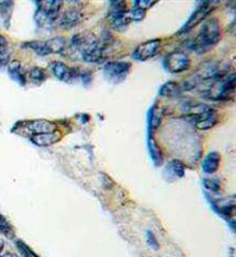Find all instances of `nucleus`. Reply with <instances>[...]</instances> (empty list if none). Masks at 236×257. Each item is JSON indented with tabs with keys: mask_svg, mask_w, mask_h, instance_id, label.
Masks as SVG:
<instances>
[{
	"mask_svg": "<svg viewBox=\"0 0 236 257\" xmlns=\"http://www.w3.org/2000/svg\"><path fill=\"white\" fill-rule=\"evenodd\" d=\"M221 39V26L216 18L206 20L196 39L189 42L188 48L198 54H204L214 47Z\"/></svg>",
	"mask_w": 236,
	"mask_h": 257,
	"instance_id": "obj_1",
	"label": "nucleus"
},
{
	"mask_svg": "<svg viewBox=\"0 0 236 257\" xmlns=\"http://www.w3.org/2000/svg\"><path fill=\"white\" fill-rule=\"evenodd\" d=\"M126 3L118 2L111 4V11L108 14V23L112 29L117 31H123L127 28L132 21L129 20L127 14Z\"/></svg>",
	"mask_w": 236,
	"mask_h": 257,
	"instance_id": "obj_2",
	"label": "nucleus"
},
{
	"mask_svg": "<svg viewBox=\"0 0 236 257\" xmlns=\"http://www.w3.org/2000/svg\"><path fill=\"white\" fill-rule=\"evenodd\" d=\"M132 63L127 61H109L104 66V75L111 83H121L129 74Z\"/></svg>",
	"mask_w": 236,
	"mask_h": 257,
	"instance_id": "obj_3",
	"label": "nucleus"
},
{
	"mask_svg": "<svg viewBox=\"0 0 236 257\" xmlns=\"http://www.w3.org/2000/svg\"><path fill=\"white\" fill-rule=\"evenodd\" d=\"M190 67V58L185 52L174 51L169 53L164 59V68L172 74H177L188 70Z\"/></svg>",
	"mask_w": 236,
	"mask_h": 257,
	"instance_id": "obj_4",
	"label": "nucleus"
},
{
	"mask_svg": "<svg viewBox=\"0 0 236 257\" xmlns=\"http://www.w3.org/2000/svg\"><path fill=\"white\" fill-rule=\"evenodd\" d=\"M161 46L160 39H153L138 45L133 53V58L137 61H146L158 54Z\"/></svg>",
	"mask_w": 236,
	"mask_h": 257,
	"instance_id": "obj_5",
	"label": "nucleus"
},
{
	"mask_svg": "<svg viewBox=\"0 0 236 257\" xmlns=\"http://www.w3.org/2000/svg\"><path fill=\"white\" fill-rule=\"evenodd\" d=\"M106 48V43L104 41H99L95 38L92 39L89 44L81 51V57L84 61L89 63H95L102 60L104 57Z\"/></svg>",
	"mask_w": 236,
	"mask_h": 257,
	"instance_id": "obj_6",
	"label": "nucleus"
},
{
	"mask_svg": "<svg viewBox=\"0 0 236 257\" xmlns=\"http://www.w3.org/2000/svg\"><path fill=\"white\" fill-rule=\"evenodd\" d=\"M211 9L213 8L210 7V3H201L200 6L190 15L189 20L185 23V25L180 30V34H186V32H188L196 26H198L199 24H201L207 18Z\"/></svg>",
	"mask_w": 236,
	"mask_h": 257,
	"instance_id": "obj_7",
	"label": "nucleus"
},
{
	"mask_svg": "<svg viewBox=\"0 0 236 257\" xmlns=\"http://www.w3.org/2000/svg\"><path fill=\"white\" fill-rule=\"evenodd\" d=\"M190 122H193L200 130H208L218 122V114L215 109L208 108L205 111L197 115H189L187 117Z\"/></svg>",
	"mask_w": 236,
	"mask_h": 257,
	"instance_id": "obj_8",
	"label": "nucleus"
},
{
	"mask_svg": "<svg viewBox=\"0 0 236 257\" xmlns=\"http://www.w3.org/2000/svg\"><path fill=\"white\" fill-rule=\"evenodd\" d=\"M21 125L23 130L31 134V136L41 133L54 132L56 127L55 124L48 120H31V121L21 123Z\"/></svg>",
	"mask_w": 236,
	"mask_h": 257,
	"instance_id": "obj_9",
	"label": "nucleus"
},
{
	"mask_svg": "<svg viewBox=\"0 0 236 257\" xmlns=\"http://www.w3.org/2000/svg\"><path fill=\"white\" fill-rule=\"evenodd\" d=\"M54 75L62 82H71L73 78L79 76V72L74 68H69L66 63L55 61L51 64Z\"/></svg>",
	"mask_w": 236,
	"mask_h": 257,
	"instance_id": "obj_10",
	"label": "nucleus"
},
{
	"mask_svg": "<svg viewBox=\"0 0 236 257\" xmlns=\"http://www.w3.org/2000/svg\"><path fill=\"white\" fill-rule=\"evenodd\" d=\"M186 172L185 164L180 160H172L165 166L164 177L168 181H175L184 177Z\"/></svg>",
	"mask_w": 236,
	"mask_h": 257,
	"instance_id": "obj_11",
	"label": "nucleus"
},
{
	"mask_svg": "<svg viewBox=\"0 0 236 257\" xmlns=\"http://www.w3.org/2000/svg\"><path fill=\"white\" fill-rule=\"evenodd\" d=\"M61 140V134L59 132H47L31 136V142L39 147H48L58 143Z\"/></svg>",
	"mask_w": 236,
	"mask_h": 257,
	"instance_id": "obj_12",
	"label": "nucleus"
},
{
	"mask_svg": "<svg viewBox=\"0 0 236 257\" xmlns=\"http://www.w3.org/2000/svg\"><path fill=\"white\" fill-rule=\"evenodd\" d=\"M220 162H221L220 154L217 151H211L208 155H206L204 160H203L202 170L207 175L215 174L218 171L219 166H220Z\"/></svg>",
	"mask_w": 236,
	"mask_h": 257,
	"instance_id": "obj_13",
	"label": "nucleus"
},
{
	"mask_svg": "<svg viewBox=\"0 0 236 257\" xmlns=\"http://www.w3.org/2000/svg\"><path fill=\"white\" fill-rule=\"evenodd\" d=\"M164 111L158 105V103H155L154 105L150 108L148 112V132L149 135H153V132L156 130V128L161 123V118Z\"/></svg>",
	"mask_w": 236,
	"mask_h": 257,
	"instance_id": "obj_14",
	"label": "nucleus"
},
{
	"mask_svg": "<svg viewBox=\"0 0 236 257\" xmlns=\"http://www.w3.org/2000/svg\"><path fill=\"white\" fill-rule=\"evenodd\" d=\"M81 21H83V14H81V12L76 9H72L61 16L60 27L69 29L76 26Z\"/></svg>",
	"mask_w": 236,
	"mask_h": 257,
	"instance_id": "obj_15",
	"label": "nucleus"
},
{
	"mask_svg": "<svg viewBox=\"0 0 236 257\" xmlns=\"http://www.w3.org/2000/svg\"><path fill=\"white\" fill-rule=\"evenodd\" d=\"M8 72H9V75L12 77V79H14L15 82H18L20 85L24 86L26 84V79H27L26 71L23 68L22 63L20 61H12L9 64Z\"/></svg>",
	"mask_w": 236,
	"mask_h": 257,
	"instance_id": "obj_16",
	"label": "nucleus"
},
{
	"mask_svg": "<svg viewBox=\"0 0 236 257\" xmlns=\"http://www.w3.org/2000/svg\"><path fill=\"white\" fill-rule=\"evenodd\" d=\"M62 5L63 4L61 2H53V0H51V2L38 3L40 9L43 10L54 22L58 20Z\"/></svg>",
	"mask_w": 236,
	"mask_h": 257,
	"instance_id": "obj_17",
	"label": "nucleus"
},
{
	"mask_svg": "<svg viewBox=\"0 0 236 257\" xmlns=\"http://www.w3.org/2000/svg\"><path fill=\"white\" fill-rule=\"evenodd\" d=\"M148 148H149L150 156L153 160L154 164H155L156 166L161 165L162 160H164V157H162L161 149L158 146V144L155 141V139L153 138V135H149V138H148Z\"/></svg>",
	"mask_w": 236,
	"mask_h": 257,
	"instance_id": "obj_18",
	"label": "nucleus"
},
{
	"mask_svg": "<svg viewBox=\"0 0 236 257\" xmlns=\"http://www.w3.org/2000/svg\"><path fill=\"white\" fill-rule=\"evenodd\" d=\"M50 54L63 53L67 47V40L62 37H55L45 42Z\"/></svg>",
	"mask_w": 236,
	"mask_h": 257,
	"instance_id": "obj_19",
	"label": "nucleus"
},
{
	"mask_svg": "<svg viewBox=\"0 0 236 257\" xmlns=\"http://www.w3.org/2000/svg\"><path fill=\"white\" fill-rule=\"evenodd\" d=\"M182 88L175 82H168L165 85H162L159 94L161 96H165V98H175V96H178L181 94Z\"/></svg>",
	"mask_w": 236,
	"mask_h": 257,
	"instance_id": "obj_20",
	"label": "nucleus"
},
{
	"mask_svg": "<svg viewBox=\"0 0 236 257\" xmlns=\"http://www.w3.org/2000/svg\"><path fill=\"white\" fill-rule=\"evenodd\" d=\"M35 20L40 27L46 28V29L53 28L55 24V22L50 18V16H48L43 10H41L40 8H38V10L35 14Z\"/></svg>",
	"mask_w": 236,
	"mask_h": 257,
	"instance_id": "obj_21",
	"label": "nucleus"
},
{
	"mask_svg": "<svg viewBox=\"0 0 236 257\" xmlns=\"http://www.w3.org/2000/svg\"><path fill=\"white\" fill-rule=\"evenodd\" d=\"M11 58V50L8 40L0 35V64H7Z\"/></svg>",
	"mask_w": 236,
	"mask_h": 257,
	"instance_id": "obj_22",
	"label": "nucleus"
},
{
	"mask_svg": "<svg viewBox=\"0 0 236 257\" xmlns=\"http://www.w3.org/2000/svg\"><path fill=\"white\" fill-rule=\"evenodd\" d=\"M25 46L30 48V50H32V51H34L35 53H37L40 56L51 55L50 52H48V48H47L45 42H42V41H31V42H26Z\"/></svg>",
	"mask_w": 236,
	"mask_h": 257,
	"instance_id": "obj_23",
	"label": "nucleus"
},
{
	"mask_svg": "<svg viewBox=\"0 0 236 257\" xmlns=\"http://www.w3.org/2000/svg\"><path fill=\"white\" fill-rule=\"evenodd\" d=\"M29 77L32 80V82L35 83H42L46 79L47 75H46V72L45 70H43L42 68H39V67H35V68H31L29 71Z\"/></svg>",
	"mask_w": 236,
	"mask_h": 257,
	"instance_id": "obj_24",
	"label": "nucleus"
},
{
	"mask_svg": "<svg viewBox=\"0 0 236 257\" xmlns=\"http://www.w3.org/2000/svg\"><path fill=\"white\" fill-rule=\"evenodd\" d=\"M203 186L210 192H219L221 189V182L215 178H205L203 180Z\"/></svg>",
	"mask_w": 236,
	"mask_h": 257,
	"instance_id": "obj_25",
	"label": "nucleus"
},
{
	"mask_svg": "<svg viewBox=\"0 0 236 257\" xmlns=\"http://www.w3.org/2000/svg\"><path fill=\"white\" fill-rule=\"evenodd\" d=\"M15 244L24 257H39V255H37L25 242H23L22 240H16Z\"/></svg>",
	"mask_w": 236,
	"mask_h": 257,
	"instance_id": "obj_26",
	"label": "nucleus"
},
{
	"mask_svg": "<svg viewBox=\"0 0 236 257\" xmlns=\"http://www.w3.org/2000/svg\"><path fill=\"white\" fill-rule=\"evenodd\" d=\"M0 232L6 235L7 237H11L13 235V229L10 223L8 222L2 214H0Z\"/></svg>",
	"mask_w": 236,
	"mask_h": 257,
	"instance_id": "obj_27",
	"label": "nucleus"
},
{
	"mask_svg": "<svg viewBox=\"0 0 236 257\" xmlns=\"http://www.w3.org/2000/svg\"><path fill=\"white\" fill-rule=\"evenodd\" d=\"M146 243H148V245L154 251H157L159 248V243L157 241V238L155 235L153 234L152 230L146 231Z\"/></svg>",
	"mask_w": 236,
	"mask_h": 257,
	"instance_id": "obj_28",
	"label": "nucleus"
},
{
	"mask_svg": "<svg viewBox=\"0 0 236 257\" xmlns=\"http://www.w3.org/2000/svg\"><path fill=\"white\" fill-rule=\"evenodd\" d=\"M128 14V18L132 22L133 21H142L145 16V12L140 10V9H133L132 10H128L127 11Z\"/></svg>",
	"mask_w": 236,
	"mask_h": 257,
	"instance_id": "obj_29",
	"label": "nucleus"
},
{
	"mask_svg": "<svg viewBox=\"0 0 236 257\" xmlns=\"http://www.w3.org/2000/svg\"><path fill=\"white\" fill-rule=\"evenodd\" d=\"M155 2H149V0H144V2H135L134 3V9H140L145 12V10L150 9L152 6L155 5Z\"/></svg>",
	"mask_w": 236,
	"mask_h": 257,
	"instance_id": "obj_30",
	"label": "nucleus"
},
{
	"mask_svg": "<svg viewBox=\"0 0 236 257\" xmlns=\"http://www.w3.org/2000/svg\"><path fill=\"white\" fill-rule=\"evenodd\" d=\"M3 247H4V244L0 242V256H2V252H3Z\"/></svg>",
	"mask_w": 236,
	"mask_h": 257,
	"instance_id": "obj_31",
	"label": "nucleus"
}]
</instances>
